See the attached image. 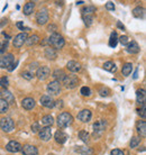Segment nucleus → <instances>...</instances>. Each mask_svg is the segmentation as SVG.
I'll list each match as a JSON object with an SVG mask.
<instances>
[{
	"label": "nucleus",
	"instance_id": "nucleus-42",
	"mask_svg": "<svg viewBox=\"0 0 146 155\" xmlns=\"http://www.w3.org/2000/svg\"><path fill=\"white\" fill-rule=\"evenodd\" d=\"M22 77L25 78V79H27V80H32L34 75H33V74H31L29 72H23V73H22Z\"/></svg>",
	"mask_w": 146,
	"mask_h": 155
},
{
	"label": "nucleus",
	"instance_id": "nucleus-27",
	"mask_svg": "<svg viewBox=\"0 0 146 155\" xmlns=\"http://www.w3.org/2000/svg\"><path fill=\"white\" fill-rule=\"evenodd\" d=\"M35 8V4L33 2V1H29V2H27L25 6H24V14L26 16L31 15L32 12H33V10H34Z\"/></svg>",
	"mask_w": 146,
	"mask_h": 155
},
{
	"label": "nucleus",
	"instance_id": "nucleus-8",
	"mask_svg": "<svg viewBox=\"0 0 146 155\" xmlns=\"http://www.w3.org/2000/svg\"><path fill=\"white\" fill-rule=\"evenodd\" d=\"M47 91L53 94V96H58L61 92V83L58 81H51L48 84H47Z\"/></svg>",
	"mask_w": 146,
	"mask_h": 155
},
{
	"label": "nucleus",
	"instance_id": "nucleus-54",
	"mask_svg": "<svg viewBox=\"0 0 146 155\" xmlns=\"http://www.w3.org/2000/svg\"><path fill=\"white\" fill-rule=\"evenodd\" d=\"M85 4V1H77V5H82Z\"/></svg>",
	"mask_w": 146,
	"mask_h": 155
},
{
	"label": "nucleus",
	"instance_id": "nucleus-39",
	"mask_svg": "<svg viewBox=\"0 0 146 155\" xmlns=\"http://www.w3.org/2000/svg\"><path fill=\"white\" fill-rule=\"evenodd\" d=\"M80 92L82 93V96H90L91 94V90H90V88H88V87H82L80 90Z\"/></svg>",
	"mask_w": 146,
	"mask_h": 155
},
{
	"label": "nucleus",
	"instance_id": "nucleus-35",
	"mask_svg": "<svg viewBox=\"0 0 146 155\" xmlns=\"http://www.w3.org/2000/svg\"><path fill=\"white\" fill-rule=\"evenodd\" d=\"M79 138H80L82 142L87 143L89 140V133L85 132V130H81V132L79 133Z\"/></svg>",
	"mask_w": 146,
	"mask_h": 155
},
{
	"label": "nucleus",
	"instance_id": "nucleus-5",
	"mask_svg": "<svg viewBox=\"0 0 146 155\" xmlns=\"http://www.w3.org/2000/svg\"><path fill=\"white\" fill-rule=\"evenodd\" d=\"M14 62H15V58L12 53L0 56V68L1 69H8Z\"/></svg>",
	"mask_w": 146,
	"mask_h": 155
},
{
	"label": "nucleus",
	"instance_id": "nucleus-49",
	"mask_svg": "<svg viewBox=\"0 0 146 155\" xmlns=\"http://www.w3.org/2000/svg\"><path fill=\"white\" fill-rule=\"evenodd\" d=\"M7 47H8V42H5L4 45L0 47V53H4L5 50H7Z\"/></svg>",
	"mask_w": 146,
	"mask_h": 155
},
{
	"label": "nucleus",
	"instance_id": "nucleus-46",
	"mask_svg": "<svg viewBox=\"0 0 146 155\" xmlns=\"http://www.w3.org/2000/svg\"><path fill=\"white\" fill-rule=\"evenodd\" d=\"M111 155H125V153H124L121 150H112L111 151Z\"/></svg>",
	"mask_w": 146,
	"mask_h": 155
},
{
	"label": "nucleus",
	"instance_id": "nucleus-23",
	"mask_svg": "<svg viewBox=\"0 0 146 155\" xmlns=\"http://www.w3.org/2000/svg\"><path fill=\"white\" fill-rule=\"evenodd\" d=\"M133 15L135 18H138V19H143L145 17V9L143 7H136L133 9Z\"/></svg>",
	"mask_w": 146,
	"mask_h": 155
},
{
	"label": "nucleus",
	"instance_id": "nucleus-31",
	"mask_svg": "<svg viewBox=\"0 0 146 155\" xmlns=\"http://www.w3.org/2000/svg\"><path fill=\"white\" fill-rule=\"evenodd\" d=\"M131 70H133V64L131 63H125L123 66V70H121L124 77H128L131 73Z\"/></svg>",
	"mask_w": 146,
	"mask_h": 155
},
{
	"label": "nucleus",
	"instance_id": "nucleus-12",
	"mask_svg": "<svg viewBox=\"0 0 146 155\" xmlns=\"http://www.w3.org/2000/svg\"><path fill=\"white\" fill-rule=\"evenodd\" d=\"M39 102H41V105L44 106V107H46V108H53L54 107V99L51 96H48V94H44V96H42L41 97V99H39Z\"/></svg>",
	"mask_w": 146,
	"mask_h": 155
},
{
	"label": "nucleus",
	"instance_id": "nucleus-2",
	"mask_svg": "<svg viewBox=\"0 0 146 155\" xmlns=\"http://www.w3.org/2000/svg\"><path fill=\"white\" fill-rule=\"evenodd\" d=\"M72 123H73V117H72V115H71V114L62 113V114H60V115H58V127H61V128L69 127Z\"/></svg>",
	"mask_w": 146,
	"mask_h": 155
},
{
	"label": "nucleus",
	"instance_id": "nucleus-13",
	"mask_svg": "<svg viewBox=\"0 0 146 155\" xmlns=\"http://www.w3.org/2000/svg\"><path fill=\"white\" fill-rule=\"evenodd\" d=\"M22 147H23L22 144L16 142V140H12L6 145V150L10 153H17V152L22 151Z\"/></svg>",
	"mask_w": 146,
	"mask_h": 155
},
{
	"label": "nucleus",
	"instance_id": "nucleus-24",
	"mask_svg": "<svg viewBox=\"0 0 146 155\" xmlns=\"http://www.w3.org/2000/svg\"><path fill=\"white\" fill-rule=\"evenodd\" d=\"M65 72H64V70H62V69H58V70H55L53 72V75L52 77L55 79V81H63V79L65 78Z\"/></svg>",
	"mask_w": 146,
	"mask_h": 155
},
{
	"label": "nucleus",
	"instance_id": "nucleus-52",
	"mask_svg": "<svg viewBox=\"0 0 146 155\" xmlns=\"http://www.w3.org/2000/svg\"><path fill=\"white\" fill-rule=\"evenodd\" d=\"M117 26H118V27H119L120 29H125V26H124V25L121 23H120V21H118V23H117Z\"/></svg>",
	"mask_w": 146,
	"mask_h": 155
},
{
	"label": "nucleus",
	"instance_id": "nucleus-45",
	"mask_svg": "<svg viewBox=\"0 0 146 155\" xmlns=\"http://www.w3.org/2000/svg\"><path fill=\"white\" fill-rule=\"evenodd\" d=\"M47 31H52V33H55V31H58V26L56 25H54V24H52V25H50L48 27H47Z\"/></svg>",
	"mask_w": 146,
	"mask_h": 155
},
{
	"label": "nucleus",
	"instance_id": "nucleus-34",
	"mask_svg": "<svg viewBox=\"0 0 146 155\" xmlns=\"http://www.w3.org/2000/svg\"><path fill=\"white\" fill-rule=\"evenodd\" d=\"M38 42H39V37L37 35H33L31 37H27L26 39V43L28 45H34V44H36V43Z\"/></svg>",
	"mask_w": 146,
	"mask_h": 155
},
{
	"label": "nucleus",
	"instance_id": "nucleus-3",
	"mask_svg": "<svg viewBox=\"0 0 146 155\" xmlns=\"http://www.w3.org/2000/svg\"><path fill=\"white\" fill-rule=\"evenodd\" d=\"M0 128L6 133H10L15 129V123L12 118L9 117H4L0 119Z\"/></svg>",
	"mask_w": 146,
	"mask_h": 155
},
{
	"label": "nucleus",
	"instance_id": "nucleus-30",
	"mask_svg": "<svg viewBox=\"0 0 146 155\" xmlns=\"http://www.w3.org/2000/svg\"><path fill=\"white\" fill-rule=\"evenodd\" d=\"M53 123H54V119L51 115H46V116H44L42 118V124L44 125L45 127H50Z\"/></svg>",
	"mask_w": 146,
	"mask_h": 155
},
{
	"label": "nucleus",
	"instance_id": "nucleus-9",
	"mask_svg": "<svg viewBox=\"0 0 146 155\" xmlns=\"http://www.w3.org/2000/svg\"><path fill=\"white\" fill-rule=\"evenodd\" d=\"M36 75H37V78H38L39 80H42V81H44V80H46L47 78L51 75V70L48 66H39L38 69H37V71H36Z\"/></svg>",
	"mask_w": 146,
	"mask_h": 155
},
{
	"label": "nucleus",
	"instance_id": "nucleus-33",
	"mask_svg": "<svg viewBox=\"0 0 146 155\" xmlns=\"http://www.w3.org/2000/svg\"><path fill=\"white\" fill-rule=\"evenodd\" d=\"M8 108H9V105L7 102L0 98V114H5L8 111Z\"/></svg>",
	"mask_w": 146,
	"mask_h": 155
},
{
	"label": "nucleus",
	"instance_id": "nucleus-38",
	"mask_svg": "<svg viewBox=\"0 0 146 155\" xmlns=\"http://www.w3.org/2000/svg\"><path fill=\"white\" fill-rule=\"evenodd\" d=\"M8 84H9V81H8V78L7 77H4L0 79V85L4 88V89H7Z\"/></svg>",
	"mask_w": 146,
	"mask_h": 155
},
{
	"label": "nucleus",
	"instance_id": "nucleus-22",
	"mask_svg": "<svg viewBox=\"0 0 146 155\" xmlns=\"http://www.w3.org/2000/svg\"><path fill=\"white\" fill-rule=\"evenodd\" d=\"M136 128H137V132L142 137H145L146 136V123L145 120H141L137 123L136 125Z\"/></svg>",
	"mask_w": 146,
	"mask_h": 155
},
{
	"label": "nucleus",
	"instance_id": "nucleus-4",
	"mask_svg": "<svg viewBox=\"0 0 146 155\" xmlns=\"http://www.w3.org/2000/svg\"><path fill=\"white\" fill-rule=\"evenodd\" d=\"M63 83L68 89H74L79 83V79H78L77 75H73V74L65 75V78L63 79Z\"/></svg>",
	"mask_w": 146,
	"mask_h": 155
},
{
	"label": "nucleus",
	"instance_id": "nucleus-20",
	"mask_svg": "<svg viewBox=\"0 0 146 155\" xmlns=\"http://www.w3.org/2000/svg\"><path fill=\"white\" fill-rule=\"evenodd\" d=\"M66 68H68V70L73 72V73H75V72H79L81 70V64L77 61H70L68 62L66 64Z\"/></svg>",
	"mask_w": 146,
	"mask_h": 155
},
{
	"label": "nucleus",
	"instance_id": "nucleus-41",
	"mask_svg": "<svg viewBox=\"0 0 146 155\" xmlns=\"http://www.w3.org/2000/svg\"><path fill=\"white\" fill-rule=\"evenodd\" d=\"M109 93H110V91H109V89H107V88H102V89L100 90V94H101L102 97H107V96H109Z\"/></svg>",
	"mask_w": 146,
	"mask_h": 155
},
{
	"label": "nucleus",
	"instance_id": "nucleus-29",
	"mask_svg": "<svg viewBox=\"0 0 146 155\" xmlns=\"http://www.w3.org/2000/svg\"><path fill=\"white\" fill-rule=\"evenodd\" d=\"M117 43H118V35L116 31H112L110 38H109V46L110 47H116L117 46Z\"/></svg>",
	"mask_w": 146,
	"mask_h": 155
},
{
	"label": "nucleus",
	"instance_id": "nucleus-26",
	"mask_svg": "<svg viewBox=\"0 0 146 155\" xmlns=\"http://www.w3.org/2000/svg\"><path fill=\"white\" fill-rule=\"evenodd\" d=\"M45 58L48 60H55L58 58V53L52 47H47V48H45Z\"/></svg>",
	"mask_w": 146,
	"mask_h": 155
},
{
	"label": "nucleus",
	"instance_id": "nucleus-19",
	"mask_svg": "<svg viewBox=\"0 0 146 155\" xmlns=\"http://www.w3.org/2000/svg\"><path fill=\"white\" fill-rule=\"evenodd\" d=\"M24 155H37L38 154V150L33 146V145H24L22 147Z\"/></svg>",
	"mask_w": 146,
	"mask_h": 155
},
{
	"label": "nucleus",
	"instance_id": "nucleus-43",
	"mask_svg": "<svg viewBox=\"0 0 146 155\" xmlns=\"http://www.w3.org/2000/svg\"><path fill=\"white\" fill-rule=\"evenodd\" d=\"M138 111V115L141 117H142L143 119H145V117H146V113H145V107H142V109H138L137 110Z\"/></svg>",
	"mask_w": 146,
	"mask_h": 155
},
{
	"label": "nucleus",
	"instance_id": "nucleus-1",
	"mask_svg": "<svg viewBox=\"0 0 146 155\" xmlns=\"http://www.w3.org/2000/svg\"><path fill=\"white\" fill-rule=\"evenodd\" d=\"M47 43L50 47L54 48V50H61L62 47L64 46L65 44V41H64V37L61 35V34H58V33H54L51 35V37L47 39Z\"/></svg>",
	"mask_w": 146,
	"mask_h": 155
},
{
	"label": "nucleus",
	"instance_id": "nucleus-28",
	"mask_svg": "<svg viewBox=\"0 0 146 155\" xmlns=\"http://www.w3.org/2000/svg\"><path fill=\"white\" fill-rule=\"evenodd\" d=\"M96 7L95 6H87V7L82 8L81 9V12L83 14V15H88V16H92L95 12H96Z\"/></svg>",
	"mask_w": 146,
	"mask_h": 155
},
{
	"label": "nucleus",
	"instance_id": "nucleus-10",
	"mask_svg": "<svg viewBox=\"0 0 146 155\" xmlns=\"http://www.w3.org/2000/svg\"><path fill=\"white\" fill-rule=\"evenodd\" d=\"M0 97H1V99H4L8 105L15 104V97H14V94L10 91H8L7 89H2L0 91Z\"/></svg>",
	"mask_w": 146,
	"mask_h": 155
},
{
	"label": "nucleus",
	"instance_id": "nucleus-18",
	"mask_svg": "<svg viewBox=\"0 0 146 155\" xmlns=\"http://www.w3.org/2000/svg\"><path fill=\"white\" fill-rule=\"evenodd\" d=\"M126 51L128 53L136 54V53H138L139 51H141V48H139V45L135 41H131V42H129L126 45Z\"/></svg>",
	"mask_w": 146,
	"mask_h": 155
},
{
	"label": "nucleus",
	"instance_id": "nucleus-40",
	"mask_svg": "<svg viewBox=\"0 0 146 155\" xmlns=\"http://www.w3.org/2000/svg\"><path fill=\"white\" fill-rule=\"evenodd\" d=\"M118 41L120 42V44L121 45H124V46H126L127 44L129 43V41H128V37H127L126 35H124V36H120L119 38H118Z\"/></svg>",
	"mask_w": 146,
	"mask_h": 155
},
{
	"label": "nucleus",
	"instance_id": "nucleus-48",
	"mask_svg": "<svg viewBox=\"0 0 146 155\" xmlns=\"http://www.w3.org/2000/svg\"><path fill=\"white\" fill-rule=\"evenodd\" d=\"M54 106L56 107V108H62V106H63V101L62 100H58L54 102Z\"/></svg>",
	"mask_w": 146,
	"mask_h": 155
},
{
	"label": "nucleus",
	"instance_id": "nucleus-14",
	"mask_svg": "<svg viewBox=\"0 0 146 155\" xmlns=\"http://www.w3.org/2000/svg\"><path fill=\"white\" fill-rule=\"evenodd\" d=\"M38 136L39 138L44 142H47V140H51L52 137V130H51V127H44L42 128L41 130H38Z\"/></svg>",
	"mask_w": 146,
	"mask_h": 155
},
{
	"label": "nucleus",
	"instance_id": "nucleus-32",
	"mask_svg": "<svg viewBox=\"0 0 146 155\" xmlns=\"http://www.w3.org/2000/svg\"><path fill=\"white\" fill-rule=\"evenodd\" d=\"M104 69L105 70L109 71V72H116V70H117V68H116L115 63L111 62V61H108V62H106L104 64Z\"/></svg>",
	"mask_w": 146,
	"mask_h": 155
},
{
	"label": "nucleus",
	"instance_id": "nucleus-21",
	"mask_svg": "<svg viewBox=\"0 0 146 155\" xmlns=\"http://www.w3.org/2000/svg\"><path fill=\"white\" fill-rule=\"evenodd\" d=\"M22 106H23L24 109L26 110H31L35 107V100L33 98H25L23 101H22Z\"/></svg>",
	"mask_w": 146,
	"mask_h": 155
},
{
	"label": "nucleus",
	"instance_id": "nucleus-17",
	"mask_svg": "<svg viewBox=\"0 0 146 155\" xmlns=\"http://www.w3.org/2000/svg\"><path fill=\"white\" fill-rule=\"evenodd\" d=\"M68 134L64 133L63 130H58V132L55 133V135H54V138L56 140V143L58 144H64L68 140Z\"/></svg>",
	"mask_w": 146,
	"mask_h": 155
},
{
	"label": "nucleus",
	"instance_id": "nucleus-50",
	"mask_svg": "<svg viewBox=\"0 0 146 155\" xmlns=\"http://www.w3.org/2000/svg\"><path fill=\"white\" fill-rule=\"evenodd\" d=\"M17 64H18V61H17V62H14V63H12V65H10V66H9V68H8V69H7V70L8 71H12V70H14V69H15V68H16V66H17Z\"/></svg>",
	"mask_w": 146,
	"mask_h": 155
},
{
	"label": "nucleus",
	"instance_id": "nucleus-6",
	"mask_svg": "<svg viewBox=\"0 0 146 155\" xmlns=\"http://www.w3.org/2000/svg\"><path fill=\"white\" fill-rule=\"evenodd\" d=\"M36 21L38 25H45L48 21V12L46 8H43L36 14Z\"/></svg>",
	"mask_w": 146,
	"mask_h": 155
},
{
	"label": "nucleus",
	"instance_id": "nucleus-25",
	"mask_svg": "<svg viewBox=\"0 0 146 155\" xmlns=\"http://www.w3.org/2000/svg\"><path fill=\"white\" fill-rule=\"evenodd\" d=\"M75 152L81 155H93L92 148L85 147V146H78V148H75Z\"/></svg>",
	"mask_w": 146,
	"mask_h": 155
},
{
	"label": "nucleus",
	"instance_id": "nucleus-47",
	"mask_svg": "<svg viewBox=\"0 0 146 155\" xmlns=\"http://www.w3.org/2000/svg\"><path fill=\"white\" fill-rule=\"evenodd\" d=\"M106 8H107L108 10H114V9H115V5H114V2L109 1V2L106 4Z\"/></svg>",
	"mask_w": 146,
	"mask_h": 155
},
{
	"label": "nucleus",
	"instance_id": "nucleus-36",
	"mask_svg": "<svg viewBox=\"0 0 146 155\" xmlns=\"http://www.w3.org/2000/svg\"><path fill=\"white\" fill-rule=\"evenodd\" d=\"M82 19L85 21V24L87 26H91V24L93 21V16H88V15H83L82 16Z\"/></svg>",
	"mask_w": 146,
	"mask_h": 155
},
{
	"label": "nucleus",
	"instance_id": "nucleus-7",
	"mask_svg": "<svg viewBox=\"0 0 146 155\" xmlns=\"http://www.w3.org/2000/svg\"><path fill=\"white\" fill-rule=\"evenodd\" d=\"M106 126H107V123H106V120H104V119H100V120H98L97 123H95V125H93V134H95V136L101 135V134L105 132Z\"/></svg>",
	"mask_w": 146,
	"mask_h": 155
},
{
	"label": "nucleus",
	"instance_id": "nucleus-37",
	"mask_svg": "<svg viewBox=\"0 0 146 155\" xmlns=\"http://www.w3.org/2000/svg\"><path fill=\"white\" fill-rule=\"evenodd\" d=\"M139 142H141V138H139V137H137V136H134V137L131 138V148L136 147V146L139 144Z\"/></svg>",
	"mask_w": 146,
	"mask_h": 155
},
{
	"label": "nucleus",
	"instance_id": "nucleus-44",
	"mask_svg": "<svg viewBox=\"0 0 146 155\" xmlns=\"http://www.w3.org/2000/svg\"><path fill=\"white\" fill-rule=\"evenodd\" d=\"M39 129H41V128H39V125L37 124V123H34V124L32 125V132L33 133H37Z\"/></svg>",
	"mask_w": 146,
	"mask_h": 155
},
{
	"label": "nucleus",
	"instance_id": "nucleus-11",
	"mask_svg": "<svg viewBox=\"0 0 146 155\" xmlns=\"http://www.w3.org/2000/svg\"><path fill=\"white\" fill-rule=\"evenodd\" d=\"M27 37H28V36H27L26 33H20V34H18V35H16L15 38H14V42H12L14 46L15 47L23 46L24 43H26Z\"/></svg>",
	"mask_w": 146,
	"mask_h": 155
},
{
	"label": "nucleus",
	"instance_id": "nucleus-15",
	"mask_svg": "<svg viewBox=\"0 0 146 155\" xmlns=\"http://www.w3.org/2000/svg\"><path fill=\"white\" fill-rule=\"evenodd\" d=\"M136 101H137L138 105H142V107H145L146 92L144 89H138L136 91Z\"/></svg>",
	"mask_w": 146,
	"mask_h": 155
},
{
	"label": "nucleus",
	"instance_id": "nucleus-16",
	"mask_svg": "<svg viewBox=\"0 0 146 155\" xmlns=\"http://www.w3.org/2000/svg\"><path fill=\"white\" fill-rule=\"evenodd\" d=\"M91 111L88 110V109H83V110H81L79 115H78V119L81 120L82 123H88L89 120L91 119Z\"/></svg>",
	"mask_w": 146,
	"mask_h": 155
},
{
	"label": "nucleus",
	"instance_id": "nucleus-51",
	"mask_svg": "<svg viewBox=\"0 0 146 155\" xmlns=\"http://www.w3.org/2000/svg\"><path fill=\"white\" fill-rule=\"evenodd\" d=\"M16 25H17V27L19 28L20 31H23V28H24V23H23V21H18Z\"/></svg>",
	"mask_w": 146,
	"mask_h": 155
},
{
	"label": "nucleus",
	"instance_id": "nucleus-53",
	"mask_svg": "<svg viewBox=\"0 0 146 155\" xmlns=\"http://www.w3.org/2000/svg\"><path fill=\"white\" fill-rule=\"evenodd\" d=\"M137 77H138V70H136V71H135L134 75H133V78H134V79H137Z\"/></svg>",
	"mask_w": 146,
	"mask_h": 155
}]
</instances>
